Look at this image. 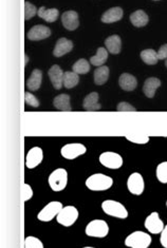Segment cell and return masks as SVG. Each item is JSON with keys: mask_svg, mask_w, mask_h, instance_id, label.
<instances>
[{"mask_svg": "<svg viewBox=\"0 0 167 248\" xmlns=\"http://www.w3.org/2000/svg\"><path fill=\"white\" fill-rule=\"evenodd\" d=\"M86 187L91 191H105L113 185V179L103 173H94L86 180Z\"/></svg>", "mask_w": 167, "mask_h": 248, "instance_id": "6da1fadb", "label": "cell"}, {"mask_svg": "<svg viewBox=\"0 0 167 248\" xmlns=\"http://www.w3.org/2000/svg\"><path fill=\"white\" fill-rule=\"evenodd\" d=\"M48 183L53 191H63L68 185V172L64 168H57L52 171L48 178Z\"/></svg>", "mask_w": 167, "mask_h": 248, "instance_id": "7a4b0ae2", "label": "cell"}, {"mask_svg": "<svg viewBox=\"0 0 167 248\" xmlns=\"http://www.w3.org/2000/svg\"><path fill=\"white\" fill-rule=\"evenodd\" d=\"M151 241L150 234L136 230L127 235V238L125 239V245L129 248H148L151 245Z\"/></svg>", "mask_w": 167, "mask_h": 248, "instance_id": "3957f363", "label": "cell"}, {"mask_svg": "<svg viewBox=\"0 0 167 248\" xmlns=\"http://www.w3.org/2000/svg\"><path fill=\"white\" fill-rule=\"evenodd\" d=\"M102 209L106 215L117 217V218H121V220L127 218L129 215L127 208L125 207L122 203L117 202V201H115V200L104 201L102 203Z\"/></svg>", "mask_w": 167, "mask_h": 248, "instance_id": "277c9868", "label": "cell"}, {"mask_svg": "<svg viewBox=\"0 0 167 248\" xmlns=\"http://www.w3.org/2000/svg\"><path fill=\"white\" fill-rule=\"evenodd\" d=\"M85 232L90 238H105L109 233V226L106 221L97 218V220H92L87 224L85 228Z\"/></svg>", "mask_w": 167, "mask_h": 248, "instance_id": "5b68a950", "label": "cell"}, {"mask_svg": "<svg viewBox=\"0 0 167 248\" xmlns=\"http://www.w3.org/2000/svg\"><path fill=\"white\" fill-rule=\"evenodd\" d=\"M79 210L74 206H64L56 217V221L64 227H71L79 218Z\"/></svg>", "mask_w": 167, "mask_h": 248, "instance_id": "8992f818", "label": "cell"}, {"mask_svg": "<svg viewBox=\"0 0 167 248\" xmlns=\"http://www.w3.org/2000/svg\"><path fill=\"white\" fill-rule=\"evenodd\" d=\"M63 207L64 205L62 202H59V201H52V202L48 203L45 207L38 212L37 218L41 222H51L53 218H55L58 216Z\"/></svg>", "mask_w": 167, "mask_h": 248, "instance_id": "52a82bcc", "label": "cell"}, {"mask_svg": "<svg viewBox=\"0 0 167 248\" xmlns=\"http://www.w3.org/2000/svg\"><path fill=\"white\" fill-rule=\"evenodd\" d=\"M100 163L103 165L104 167L108 169H120L123 166V157L118 155V153L112 152V151H106L103 152L99 157Z\"/></svg>", "mask_w": 167, "mask_h": 248, "instance_id": "ba28073f", "label": "cell"}, {"mask_svg": "<svg viewBox=\"0 0 167 248\" xmlns=\"http://www.w3.org/2000/svg\"><path fill=\"white\" fill-rule=\"evenodd\" d=\"M87 152V148L83 144L80 143H71L62 147L61 155L64 158L72 161L77 157L85 155Z\"/></svg>", "mask_w": 167, "mask_h": 248, "instance_id": "9c48e42d", "label": "cell"}, {"mask_svg": "<svg viewBox=\"0 0 167 248\" xmlns=\"http://www.w3.org/2000/svg\"><path fill=\"white\" fill-rule=\"evenodd\" d=\"M127 189L134 196H141L145 190L144 178L139 172H134L128 176Z\"/></svg>", "mask_w": 167, "mask_h": 248, "instance_id": "30bf717a", "label": "cell"}, {"mask_svg": "<svg viewBox=\"0 0 167 248\" xmlns=\"http://www.w3.org/2000/svg\"><path fill=\"white\" fill-rule=\"evenodd\" d=\"M144 226L147 232H149V233H152V234L161 233L165 227L162 218L160 217L159 214L156 211L151 212V214L145 218Z\"/></svg>", "mask_w": 167, "mask_h": 248, "instance_id": "8fae6325", "label": "cell"}, {"mask_svg": "<svg viewBox=\"0 0 167 248\" xmlns=\"http://www.w3.org/2000/svg\"><path fill=\"white\" fill-rule=\"evenodd\" d=\"M44 159V151L40 147H33L29 150L26 155V167L28 169H34L41 164Z\"/></svg>", "mask_w": 167, "mask_h": 248, "instance_id": "7c38bea8", "label": "cell"}, {"mask_svg": "<svg viewBox=\"0 0 167 248\" xmlns=\"http://www.w3.org/2000/svg\"><path fill=\"white\" fill-rule=\"evenodd\" d=\"M50 35H51V30L49 28L43 25H37L31 28V30H30L27 34V37L30 40L38 41V40H43L50 37Z\"/></svg>", "mask_w": 167, "mask_h": 248, "instance_id": "4fadbf2b", "label": "cell"}, {"mask_svg": "<svg viewBox=\"0 0 167 248\" xmlns=\"http://www.w3.org/2000/svg\"><path fill=\"white\" fill-rule=\"evenodd\" d=\"M62 22L65 29L69 31H74L80 26L79 14L75 11H67L62 15Z\"/></svg>", "mask_w": 167, "mask_h": 248, "instance_id": "5bb4252c", "label": "cell"}, {"mask_svg": "<svg viewBox=\"0 0 167 248\" xmlns=\"http://www.w3.org/2000/svg\"><path fill=\"white\" fill-rule=\"evenodd\" d=\"M64 74L65 73L63 72V70L57 64L52 66L50 70L48 71V75H49V78L54 89H62V87L64 86Z\"/></svg>", "mask_w": 167, "mask_h": 248, "instance_id": "9a60e30c", "label": "cell"}, {"mask_svg": "<svg viewBox=\"0 0 167 248\" xmlns=\"http://www.w3.org/2000/svg\"><path fill=\"white\" fill-rule=\"evenodd\" d=\"M73 49V43L67 38H59L56 41L53 55L55 57H62L65 54H67L71 50Z\"/></svg>", "mask_w": 167, "mask_h": 248, "instance_id": "2e32d148", "label": "cell"}, {"mask_svg": "<svg viewBox=\"0 0 167 248\" xmlns=\"http://www.w3.org/2000/svg\"><path fill=\"white\" fill-rule=\"evenodd\" d=\"M41 81H43V72L39 69H34L31 76L28 78L26 85L29 90L37 91L41 86Z\"/></svg>", "mask_w": 167, "mask_h": 248, "instance_id": "e0dca14e", "label": "cell"}, {"mask_svg": "<svg viewBox=\"0 0 167 248\" xmlns=\"http://www.w3.org/2000/svg\"><path fill=\"white\" fill-rule=\"evenodd\" d=\"M118 85L124 91H134L138 86V80L134 75L129 73H123L118 79Z\"/></svg>", "mask_w": 167, "mask_h": 248, "instance_id": "ac0fdd59", "label": "cell"}, {"mask_svg": "<svg viewBox=\"0 0 167 248\" xmlns=\"http://www.w3.org/2000/svg\"><path fill=\"white\" fill-rule=\"evenodd\" d=\"M83 108L86 111H99L102 108L99 103V93L92 92L88 94L83 102Z\"/></svg>", "mask_w": 167, "mask_h": 248, "instance_id": "d6986e66", "label": "cell"}, {"mask_svg": "<svg viewBox=\"0 0 167 248\" xmlns=\"http://www.w3.org/2000/svg\"><path fill=\"white\" fill-rule=\"evenodd\" d=\"M160 86H161V80L159 78H149L144 82V86H143V92H144L146 97L152 98Z\"/></svg>", "mask_w": 167, "mask_h": 248, "instance_id": "ffe728a7", "label": "cell"}, {"mask_svg": "<svg viewBox=\"0 0 167 248\" xmlns=\"http://www.w3.org/2000/svg\"><path fill=\"white\" fill-rule=\"evenodd\" d=\"M123 17V10L120 7L107 10L102 16V21L105 23H112L121 20Z\"/></svg>", "mask_w": 167, "mask_h": 248, "instance_id": "44dd1931", "label": "cell"}, {"mask_svg": "<svg viewBox=\"0 0 167 248\" xmlns=\"http://www.w3.org/2000/svg\"><path fill=\"white\" fill-rule=\"evenodd\" d=\"M105 46L107 50L111 54H118L121 52L122 41L118 35H112L105 40Z\"/></svg>", "mask_w": 167, "mask_h": 248, "instance_id": "7402d4cb", "label": "cell"}, {"mask_svg": "<svg viewBox=\"0 0 167 248\" xmlns=\"http://www.w3.org/2000/svg\"><path fill=\"white\" fill-rule=\"evenodd\" d=\"M53 106L61 111H71L72 108H71L70 105V96L68 94H59L54 99H53Z\"/></svg>", "mask_w": 167, "mask_h": 248, "instance_id": "603a6c76", "label": "cell"}, {"mask_svg": "<svg viewBox=\"0 0 167 248\" xmlns=\"http://www.w3.org/2000/svg\"><path fill=\"white\" fill-rule=\"evenodd\" d=\"M148 16L145 13L144 11L142 10H138L134 12L133 14L130 15V21L133 25L136 28H142V27H145L147 23H148Z\"/></svg>", "mask_w": 167, "mask_h": 248, "instance_id": "cb8c5ba5", "label": "cell"}, {"mask_svg": "<svg viewBox=\"0 0 167 248\" xmlns=\"http://www.w3.org/2000/svg\"><path fill=\"white\" fill-rule=\"evenodd\" d=\"M109 68L106 66L99 67L97 70L94 71V82L95 85L102 86L109 78Z\"/></svg>", "mask_w": 167, "mask_h": 248, "instance_id": "d4e9b609", "label": "cell"}, {"mask_svg": "<svg viewBox=\"0 0 167 248\" xmlns=\"http://www.w3.org/2000/svg\"><path fill=\"white\" fill-rule=\"evenodd\" d=\"M38 16L40 18H43L44 20L48 22H54L58 18L59 12L57 9H46L45 7H41L38 10Z\"/></svg>", "mask_w": 167, "mask_h": 248, "instance_id": "484cf974", "label": "cell"}, {"mask_svg": "<svg viewBox=\"0 0 167 248\" xmlns=\"http://www.w3.org/2000/svg\"><path fill=\"white\" fill-rule=\"evenodd\" d=\"M107 60H108V50L105 48H99L97 54L90 58V62L95 67H102Z\"/></svg>", "mask_w": 167, "mask_h": 248, "instance_id": "4316f807", "label": "cell"}, {"mask_svg": "<svg viewBox=\"0 0 167 248\" xmlns=\"http://www.w3.org/2000/svg\"><path fill=\"white\" fill-rule=\"evenodd\" d=\"M80 81V76L79 74H76L75 72H70V71H67L64 74V86L67 89H72L75 86H77Z\"/></svg>", "mask_w": 167, "mask_h": 248, "instance_id": "83f0119b", "label": "cell"}, {"mask_svg": "<svg viewBox=\"0 0 167 248\" xmlns=\"http://www.w3.org/2000/svg\"><path fill=\"white\" fill-rule=\"evenodd\" d=\"M141 58L142 61L144 62L147 64H156L159 61V57H158V53L152 50V49H147V50H143L141 52Z\"/></svg>", "mask_w": 167, "mask_h": 248, "instance_id": "f1b7e54d", "label": "cell"}, {"mask_svg": "<svg viewBox=\"0 0 167 248\" xmlns=\"http://www.w3.org/2000/svg\"><path fill=\"white\" fill-rule=\"evenodd\" d=\"M73 72L76 74H87L90 71V64H89L87 60H79L73 64Z\"/></svg>", "mask_w": 167, "mask_h": 248, "instance_id": "f546056e", "label": "cell"}, {"mask_svg": "<svg viewBox=\"0 0 167 248\" xmlns=\"http://www.w3.org/2000/svg\"><path fill=\"white\" fill-rule=\"evenodd\" d=\"M156 176L160 183L167 184V162L160 163L156 169Z\"/></svg>", "mask_w": 167, "mask_h": 248, "instance_id": "4dcf8cb0", "label": "cell"}, {"mask_svg": "<svg viewBox=\"0 0 167 248\" xmlns=\"http://www.w3.org/2000/svg\"><path fill=\"white\" fill-rule=\"evenodd\" d=\"M25 248H45L44 243L38 238L30 235L25 240Z\"/></svg>", "mask_w": 167, "mask_h": 248, "instance_id": "1f68e13d", "label": "cell"}, {"mask_svg": "<svg viewBox=\"0 0 167 248\" xmlns=\"http://www.w3.org/2000/svg\"><path fill=\"white\" fill-rule=\"evenodd\" d=\"M125 138L131 143L138 145H144L149 141V137H147V135H126Z\"/></svg>", "mask_w": 167, "mask_h": 248, "instance_id": "d6a6232c", "label": "cell"}, {"mask_svg": "<svg viewBox=\"0 0 167 248\" xmlns=\"http://www.w3.org/2000/svg\"><path fill=\"white\" fill-rule=\"evenodd\" d=\"M36 13H38L36 7H35L34 4L26 1L25 2V19L26 20L31 19L32 17L36 15Z\"/></svg>", "mask_w": 167, "mask_h": 248, "instance_id": "836d02e7", "label": "cell"}, {"mask_svg": "<svg viewBox=\"0 0 167 248\" xmlns=\"http://www.w3.org/2000/svg\"><path fill=\"white\" fill-rule=\"evenodd\" d=\"M25 102L27 105L31 106V107H39V100L36 98V96L33 95V94L30 92H25Z\"/></svg>", "mask_w": 167, "mask_h": 248, "instance_id": "e575fe53", "label": "cell"}, {"mask_svg": "<svg viewBox=\"0 0 167 248\" xmlns=\"http://www.w3.org/2000/svg\"><path fill=\"white\" fill-rule=\"evenodd\" d=\"M22 189H23V190H22L23 201H25V202H28V201H30V200L33 198V194H34L33 189H32L31 185L27 184V183H25V184H23V188Z\"/></svg>", "mask_w": 167, "mask_h": 248, "instance_id": "d590c367", "label": "cell"}, {"mask_svg": "<svg viewBox=\"0 0 167 248\" xmlns=\"http://www.w3.org/2000/svg\"><path fill=\"white\" fill-rule=\"evenodd\" d=\"M117 110L118 112H135L136 109L134 107V106H131L130 104L126 103V102H122L117 105Z\"/></svg>", "mask_w": 167, "mask_h": 248, "instance_id": "8d00e7d4", "label": "cell"}, {"mask_svg": "<svg viewBox=\"0 0 167 248\" xmlns=\"http://www.w3.org/2000/svg\"><path fill=\"white\" fill-rule=\"evenodd\" d=\"M160 234H161V237H160L161 245H162L164 248H167V225H165L163 232Z\"/></svg>", "mask_w": 167, "mask_h": 248, "instance_id": "74e56055", "label": "cell"}, {"mask_svg": "<svg viewBox=\"0 0 167 248\" xmlns=\"http://www.w3.org/2000/svg\"><path fill=\"white\" fill-rule=\"evenodd\" d=\"M159 60H167V44L161 46L158 52Z\"/></svg>", "mask_w": 167, "mask_h": 248, "instance_id": "f35d334b", "label": "cell"}, {"mask_svg": "<svg viewBox=\"0 0 167 248\" xmlns=\"http://www.w3.org/2000/svg\"><path fill=\"white\" fill-rule=\"evenodd\" d=\"M28 62H29V57L26 55V63H28Z\"/></svg>", "mask_w": 167, "mask_h": 248, "instance_id": "ab89813d", "label": "cell"}, {"mask_svg": "<svg viewBox=\"0 0 167 248\" xmlns=\"http://www.w3.org/2000/svg\"><path fill=\"white\" fill-rule=\"evenodd\" d=\"M82 248H95V247H91V246H86V247H82Z\"/></svg>", "mask_w": 167, "mask_h": 248, "instance_id": "60d3db41", "label": "cell"}, {"mask_svg": "<svg viewBox=\"0 0 167 248\" xmlns=\"http://www.w3.org/2000/svg\"><path fill=\"white\" fill-rule=\"evenodd\" d=\"M165 66H166V68H167V60H166V62H165Z\"/></svg>", "mask_w": 167, "mask_h": 248, "instance_id": "b9f144b4", "label": "cell"}, {"mask_svg": "<svg viewBox=\"0 0 167 248\" xmlns=\"http://www.w3.org/2000/svg\"><path fill=\"white\" fill-rule=\"evenodd\" d=\"M166 208H167V201H166Z\"/></svg>", "mask_w": 167, "mask_h": 248, "instance_id": "7bdbcfd3", "label": "cell"}, {"mask_svg": "<svg viewBox=\"0 0 167 248\" xmlns=\"http://www.w3.org/2000/svg\"><path fill=\"white\" fill-rule=\"evenodd\" d=\"M154 1H157V0H154Z\"/></svg>", "mask_w": 167, "mask_h": 248, "instance_id": "ee69618b", "label": "cell"}]
</instances>
